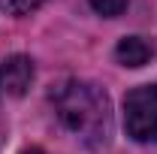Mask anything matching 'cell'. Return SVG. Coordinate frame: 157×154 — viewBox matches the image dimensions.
Masks as SVG:
<instances>
[{
  "instance_id": "52a82bcc",
  "label": "cell",
  "mask_w": 157,
  "mask_h": 154,
  "mask_svg": "<svg viewBox=\"0 0 157 154\" xmlns=\"http://www.w3.org/2000/svg\"><path fill=\"white\" fill-rule=\"evenodd\" d=\"M24 154H45V151H42V148H27Z\"/></svg>"
},
{
  "instance_id": "3957f363",
  "label": "cell",
  "mask_w": 157,
  "mask_h": 154,
  "mask_svg": "<svg viewBox=\"0 0 157 154\" xmlns=\"http://www.w3.org/2000/svg\"><path fill=\"white\" fill-rule=\"evenodd\" d=\"M33 82V60L27 55H12L0 60V94L21 97Z\"/></svg>"
},
{
  "instance_id": "5b68a950",
  "label": "cell",
  "mask_w": 157,
  "mask_h": 154,
  "mask_svg": "<svg viewBox=\"0 0 157 154\" xmlns=\"http://www.w3.org/2000/svg\"><path fill=\"white\" fill-rule=\"evenodd\" d=\"M42 3H45V0H0V12H3V15H12V18H21V15L39 9Z\"/></svg>"
},
{
  "instance_id": "8992f818",
  "label": "cell",
  "mask_w": 157,
  "mask_h": 154,
  "mask_svg": "<svg viewBox=\"0 0 157 154\" xmlns=\"http://www.w3.org/2000/svg\"><path fill=\"white\" fill-rule=\"evenodd\" d=\"M88 3H91V9H94L97 15H103V18H118V15L127 9L130 0H88Z\"/></svg>"
},
{
  "instance_id": "7a4b0ae2",
  "label": "cell",
  "mask_w": 157,
  "mask_h": 154,
  "mask_svg": "<svg viewBox=\"0 0 157 154\" xmlns=\"http://www.w3.org/2000/svg\"><path fill=\"white\" fill-rule=\"evenodd\" d=\"M124 130L133 142H157V85H139L124 97Z\"/></svg>"
},
{
  "instance_id": "6da1fadb",
  "label": "cell",
  "mask_w": 157,
  "mask_h": 154,
  "mask_svg": "<svg viewBox=\"0 0 157 154\" xmlns=\"http://www.w3.org/2000/svg\"><path fill=\"white\" fill-rule=\"evenodd\" d=\"M48 100L55 106L58 121L78 142H85L88 148H100L109 142L112 103L100 85L88 82V79H63L48 91Z\"/></svg>"
},
{
  "instance_id": "277c9868",
  "label": "cell",
  "mask_w": 157,
  "mask_h": 154,
  "mask_svg": "<svg viewBox=\"0 0 157 154\" xmlns=\"http://www.w3.org/2000/svg\"><path fill=\"white\" fill-rule=\"evenodd\" d=\"M115 58H118L121 67L136 70V67H145L148 60L154 58V45L148 39H142V37H124L115 48Z\"/></svg>"
}]
</instances>
